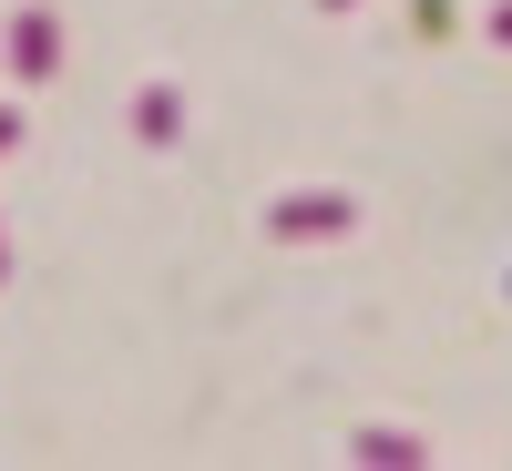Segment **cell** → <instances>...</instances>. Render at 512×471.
I'll return each instance as SVG.
<instances>
[{
  "instance_id": "cell-1",
  "label": "cell",
  "mask_w": 512,
  "mask_h": 471,
  "mask_svg": "<svg viewBox=\"0 0 512 471\" xmlns=\"http://www.w3.org/2000/svg\"><path fill=\"white\" fill-rule=\"evenodd\" d=\"M52 62H62V21L31 0V11L11 21V72H21V82H52Z\"/></svg>"
},
{
  "instance_id": "cell-2",
  "label": "cell",
  "mask_w": 512,
  "mask_h": 471,
  "mask_svg": "<svg viewBox=\"0 0 512 471\" xmlns=\"http://www.w3.org/2000/svg\"><path fill=\"white\" fill-rule=\"evenodd\" d=\"M11 144H21V113H11V103H0V154H11Z\"/></svg>"
},
{
  "instance_id": "cell-3",
  "label": "cell",
  "mask_w": 512,
  "mask_h": 471,
  "mask_svg": "<svg viewBox=\"0 0 512 471\" xmlns=\"http://www.w3.org/2000/svg\"><path fill=\"white\" fill-rule=\"evenodd\" d=\"M0 267H11V256H0Z\"/></svg>"
}]
</instances>
